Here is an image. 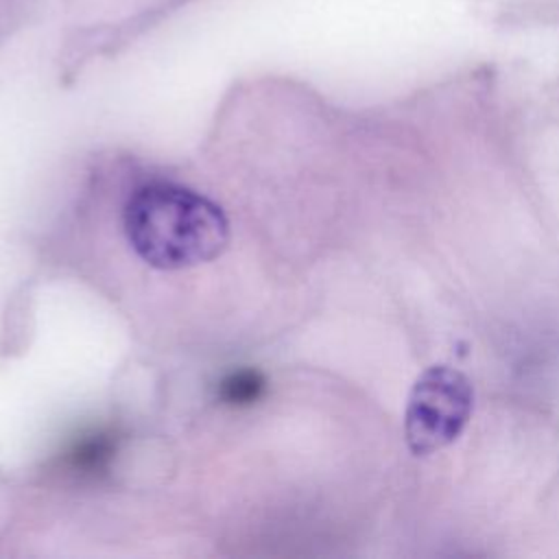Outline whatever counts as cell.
<instances>
[{"label":"cell","mask_w":559,"mask_h":559,"mask_svg":"<svg viewBox=\"0 0 559 559\" xmlns=\"http://www.w3.org/2000/svg\"><path fill=\"white\" fill-rule=\"evenodd\" d=\"M266 391V378L258 369H238L218 382V400L227 406H251Z\"/></svg>","instance_id":"cell-4"},{"label":"cell","mask_w":559,"mask_h":559,"mask_svg":"<svg viewBox=\"0 0 559 559\" xmlns=\"http://www.w3.org/2000/svg\"><path fill=\"white\" fill-rule=\"evenodd\" d=\"M122 225L135 255L159 271L210 262L229 240L227 218L214 201L164 181L135 190L124 205Z\"/></svg>","instance_id":"cell-1"},{"label":"cell","mask_w":559,"mask_h":559,"mask_svg":"<svg viewBox=\"0 0 559 559\" xmlns=\"http://www.w3.org/2000/svg\"><path fill=\"white\" fill-rule=\"evenodd\" d=\"M474 411V386L469 378L448 365L428 367L413 384L404 437L415 456H428L454 443Z\"/></svg>","instance_id":"cell-2"},{"label":"cell","mask_w":559,"mask_h":559,"mask_svg":"<svg viewBox=\"0 0 559 559\" xmlns=\"http://www.w3.org/2000/svg\"><path fill=\"white\" fill-rule=\"evenodd\" d=\"M114 452H116V437L107 430H92L81 435V439H76L68 448L66 465L74 474L96 476L109 465Z\"/></svg>","instance_id":"cell-3"}]
</instances>
